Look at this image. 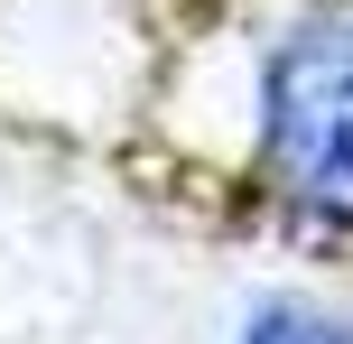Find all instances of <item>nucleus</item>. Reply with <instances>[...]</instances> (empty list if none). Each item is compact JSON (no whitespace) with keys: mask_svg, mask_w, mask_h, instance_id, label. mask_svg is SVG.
<instances>
[{"mask_svg":"<svg viewBox=\"0 0 353 344\" xmlns=\"http://www.w3.org/2000/svg\"><path fill=\"white\" fill-rule=\"evenodd\" d=\"M261 177L298 223L353 233V0L298 10L261 56Z\"/></svg>","mask_w":353,"mask_h":344,"instance_id":"1","label":"nucleus"},{"mask_svg":"<svg viewBox=\"0 0 353 344\" xmlns=\"http://www.w3.org/2000/svg\"><path fill=\"white\" fill-rule=\"evenodd\" d=\"M232 344H353V307H335V298H251Z\"/></svg>","mask_w":353,"mask_h":344,"instance_id":"2","label":"nucleus"}]
</instances>
